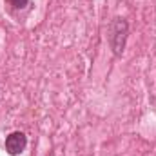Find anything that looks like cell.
<instances>
[{
	"instance_id": "3",
	"label": "cell",
	"mask_w": 156,
	"mask_h": 156,
	"mask_svg": "<svg viewBox=\"0 0 156 156\" xmlns=\"http://www.w3.org/2000/svg\"><path fill=\"white\" fill-rule=\"evenodd\" d=\"M13 9H24V7H27V4H29V0H5Z\"/></svg>"
},
{
	"instance_id": "2",
	"label": "cell",
	"mask_w": 156,
	"mask_h": 156,
	"mask_svg": "<svg viewBox=\"0 0 156 156\" xmlns=\"http://www.w3.org/2000/svg\"><path fill=\"white\" fill-rule=\"evenodd\" d=\"M27 147V136L22 131H13L11 134L5 136V151L11 156L22 154Z\"/></svg>"
},
{
	"instance_id": "1",
	"label": "cell",
	"mask_w": 156,
	"mask_h": 156,
	"mask_svg": "<svg viewBox=\"0 0 156 156\" xmlns=\"http://www.w3.org/2000/svg\"><path fill=\"white\" fill-rule=\"evenodd\" d=\"M129 37V24L125 18H113L109 27H107V42L113 49V55L115 56H122L123 49H125V42Z\"/></svg>"
}]
</instances>
